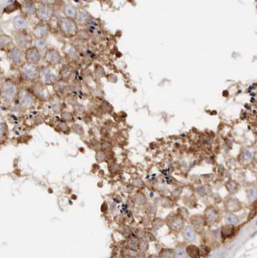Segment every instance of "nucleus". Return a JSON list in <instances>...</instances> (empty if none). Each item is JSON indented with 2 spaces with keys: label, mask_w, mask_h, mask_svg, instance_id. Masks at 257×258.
<instances>
[{
  "label": "nucleus",
  "mask_w": 257,
  "mask_h": 258,
  "mask_svg": "<svg viewBox=\"0 0 257 258\" xmlns=\"http://www.w3.org/2000/svg\"><path fill=\"white\" fill-rule=\"evenodd\" d=\"M49 34V28L44 23H40L36 25L32 31V34L34 38L45 39Z\"/></svg>",
  "instance_id": "nucleus-15"
},
{
  "label": "nucleus",
  "mask_w": 257,
  "mask_h": 258,
  "mask_svg": "<svg viewBox=\"0 0 257 258\" xmlns=\"http://www.w3.org/2000/svg\"><path fill=\"white\" fill-rule=\"evenodd\" d=\"M135 200L136 203L138 204V205H143L147 201V199L146 197V196L144 194L141 193V192L137 193L135 195Z\"/></svg>",
  "instance_id": "nucleus-31"
},
{
  "label": "nucleus",
  "mask_w": 257,
  "mask_h": 258,
  "mask_svg": "<svg viewBox=\"0 0 257 258\" xmlns=\"http://www.w3.org/2000/svg\"><path fill=\"white\" fill-rule=\"evenodd\" d=\"M24 57L25 56L23 50L17 48V47L11 48L8 52V58L10 59V60L16 65L20 64L23 62Z\"/></svg>",
  "instance_id": "nucleus-14"
},
{
  "label": "nucleus",
  "mask_w": 257,
  "mask_h": 258,
  "mask_svg": "<svg viewBox=\"0 0 257 258\" xmlns=\"http://www.w3.org/2000/svg\"><path fill=\"white\" fill-rule=\"evenodd\" d=\"M13 27L17 32L25 31L28 28V21L22 16H17L13 19Z\"/></svg>",
  "instance_id": "nucleus-17"
},
{
  "label": "nucleus",
  "mask_w": 257,
  "mask_h": 258,
  "mask_svg": "<svg viewBox=\"0 0 257 258\" xmlns=\"http://www.w3.org/2000/svg\"><path fill=\"white\" fill-rule=\"evenodd\" d=\"M226 190L230 194H235L239 191V185L236 181L230 180L225 184Z\"/></svg>",
  "instance_id": "nucleus-25"
},
{
  "label": "nucleus",
  "mask_w": 257,
  "mask_h": 258,
  "mask_svg": "<svg viewBox=\"0 0 257 258\" xmlns=\"http://www.w3.org/2000/svg\"><path fill=\"white\" fill-rule=\"evenodd\" d=\"M175 257L177 258H185L186 257V253L184 251L181 247H177L175 249L174 252Z\"/></svg>",
  "instance_id": "nucleus-36"
},
{
  "label": "nucleus",
  "mask_w": 257,
  "mask_h": 258,
  "mask_svg": "<svg viewBox=\"0 0 257 258\" xmlns=\"http://www.w3.org/2000/svg\"><path fill=\"white\" fill-rule=\"evenodd\" d=\"M252 160V154L249 151L244 152L242 156V163H248Z\"/></svg>",
  "instance_id": "nucleus-34"
},
{
  "label": "nucleus",
  "mask_w": 257,
  "mask_h": 258,
  "mask_svg": "<svg viewBox=\"0 0 257 258\" xmlns=\"http://www.w3.org/2000/svg\"><path fill=\"white\" fill-rule=\"evenodd\" d=\"M20 73L22 77L25 80L34 82L39 77L40 69L36 65L25 62L21 66Z\"/></svg>",
  "instance_id": "nucleus-2"
},
{
  "label": "nucleus",
  "mask_w": 257,
  "mask_h": 258,
  "mask_svg": "<svg viewBox=\"0 0 257 258\" xmlns=\"http://www.w3.org/2000/svg\"><path fill=\"white\" fill-rule=\"evenodd\" d=\"M63 12L66 17L75 19L77 17V8L72 4H67L64 7Z\"/></svg>",
  "instance_id": "nucleus-21"
},
{
  "label": "nucleus",
  "mask_w": 257,
  "mask_h": 258,
  "mask_svg": "<svg viewBox=\"0 0 257 258\" xmlns=\"http://www.w3.org/2000/svg\"><path fill=\"white\" fill-rule=\"evenodd\" d=\"M59 28L63 34L68 37H74L78 33L77 23L74 19L63 18L59 23Z\"/></svg>",
  "instance_id": "nucleus-1"
},
{
  "label": "nucleus",
  "mask_w": 257,
  "mask_h": 258,
  "mask_svg": "<svg viewBox=\"0 0 257 258\" xmlns=\"http://www.w3.org/2000/svg\"><path fill=\"white\" fill-rule=\"evenodd\" d=\"M186 252L191 258H198L200 256L199 249L193 245L187 246L186 249Z\"/></svg>",
  "instance_id": "nucleus-24"
},
{
  "label": "nucleus",
  "mask_w": 257,
  "mask_h": 258,
  "mask_svg": "<svg viewBox=\"0 0 257 258\" xmlns=\"http://www.w3.org/2000/svg\"><path fill=\"white\" fill-rule=\"evenodd\" d=\"M210 248L206 246H202L201 248V249H199L200 256H202L203 257H205V256H207V254L210 253Z\"/></svg>",
  "instance_id": "nucleus-39"
},
{
  "label": "nucleus",
  "mask_w": 257,
  "mask_h": 258,
  "mask_svg": "<svg viewBox=\"0 0 257 258\" xmlns=\"http://www.w3.org/2000/svg\"><path fill=\"white\" fill-rule=\"evenodd\" d=\"M101 70H103V68H102V67H101V66H99V69L98 68V67H97V66H95V74L97 76H99V77H103V76L104 75V73H103V72H101Z\"/></svg>",
  "instance_id": "nucleus-43"
},
{
  "label": "nucleus",
  "mask_w": 257,
  "mask_h": 258,
  "mask_svg": "<svg viewBox=\"0 0 257 258\" xmlns=\"http://www.w3.org/2000/svg\"><path fill=\"white\" fill-rule=\"evenodd\" d=\"M226 220L229 222V224L231 225H236L239 223V217L235 215L234 213H228V214L226 216Z\"/></svg>",
  "instance_id": "nucleus-32"
},
{
  "label": "nucleus",
  "mask_w": 257,
  "mask_h": 258,
  "mask_svg": "<svg viewBox=\"0 0 257 258\" xmlns=\"http://www.w3.org/2000/svg\"><path fill=\"white\" fill-rule=\"evenodd\" d=\"M13 43V39L11 37L7 35L0 36V48L5 49L11 47Z\"/></svg>",
  "instance_id": "nucleus-23"
},
{
  "label": "nucleus",
  "mask_w": 257,
  "mask_h": 258,
  "mask_svg": "<svg viewBox=\"0 0 257 258\" xmlns=\"http://www.w3.org/2000/svg\"><path fill=\"white\" fill-rule=\"evenodd\" d=\"M203 216L206 221V224L210 226L218 224L221 221L222 218L219 211L216 207L213 206H210L206 208Z\"/></svg>",
  "instance_id": "nucleus-5"
},
{
  "label": "nucleus",
  "mask_w": 257,
  "mask_h": 258,
  "mask_svg": "<svg viewBox=\"0 0 257 258\" xmlns=\"http://www.w3.org/2000/svg\"><path fill=\"white\" fill-rule=\"evenodd\" d=\"M72 129L75 133H76L78 135H83L84 134L83 127L78 124L73 125L72 127Z\"/></svg>",
  "instance_id": "nucleus-37"
},
{
  "label": "nucleus",
  "mask_w": 257,
  "mask_h": 258,
  "mask_svg": "<svg viewBox=\"0 0 257 258\" xmlns=\"http://www.w3.org/2000/svg\"><path fill=\"white\" fill-rule=\"evenodd\" d=\"M17 85L11 80L5 81L1 87L2 97L7 101H12L18 95Z\"/></svg>",
  "instance_id": "nucleus-3"
},
{
  "label": "nucleus",
  "mask_w": 257,
  "mask_h": 258,
  "mask_svg": "<svg viewBox=\"0 0 257 258\" xmlns=\"http://www.w3.org/2000/svg\"><path fill=\"white\" fill-rule=\"evenodd\" d=\"M164 220L159 217H156L152 221V228L155 230H158L161 229V228L164 225Z\"/></svg>",
  "instance_id": "nucleus-30"
},
{
  "label": "nucleus",
  "mask_w": 257,
  "mask_h": 258,
  "mask_svg": "<svg viewBox=\"0 0 257 258\" xmlns=\"http://www.w3.org/2000/svg\"><path fill=\"white\" fill-rule=\"evenodd\" d=\"M143 181L142 180H135L134 181H133V185L135 186H137V187H140V186H141L142 185H143Z\"/></svg>",
  "instance_id": "nucleus-44"
},
{
  "label": "nucleus",
  "mask_w": 257,
  "mask_h": 258,
  "mask_svg": "<svg viewBox=\"0 0 257 258\" xmlns=\"http://www.w3.org/2000/svg\"><path fill=\"white\" fill-rule=\"evenodd\" d=\"M35 14L41 23H46L50 22L54 16V10L51 6L43 4L36 8Z\"/></svg>",
  "instance_id": "nucleus-7"
},
{
  "label": "nucleus",
  "mask_w": 257,
  "mask_h": 258,
  "mask_svg": "<svg viewBox=\"0 0 257 258\" xmlns=\"http://www.w3.org/2000/svg\"><path fill=\"white\" fill-rule=\"evenodd\" d=\"M34 94L37 97H39L43 100H46L49 97L48 91L46 89L45 85H43L40 82L36 83L33 87Z\"/></svg>",
  "instance_id": "nucleus-16"
},
{
  "label": "nucleus",
  "mask_w": 257,
  "mask_h": 258,
  "mask_svg": "<svg viewBox=\"0 0 257 258\" xmlns=\"http://www.w3.org/2000/svg\"><path fill=\"white\" fill-rule=\"evenodd\" d=\"M19 102L22 108L28 110L34 107L36 103V97L33 92L27 89H23L18 93Z\"/></svg>",
  "instance_id": "nucleus-4"
},
{
  "label": "nucleus",
  "mask_w": 257,
  "mask_h": 258,
  "mask_svg": "<svg viewBox=\"0 0 257 258\" xmlns=\"http://www.w3.org/2000/svg\"><path fill=\"white\" fill-rule=\"evenodd\" d=\"M24 56L27 63L36 65L40 62L41 58L40 51L34 46L27 48Z\"/></svg>",
  "instance_id": "nucleus-10"
},
{
  "label": "nucleus",
  "mask_w": 257,
  "mask_h": 258,
  "mask_svg": "<svg viewBox=\"0 0 257 258\" xmlns=\"http://www.w3.org/2000/svg\"><path fill=\"white\" fill-rule=\"evenodd\" d=\"M224 207L230 213H234L240 211L242 208V205L239 200L229 197L224 201Z\"/></svg>",
  "instance_id": "nucleus-13"
},
{
  "label": "nucleus",
  "mask_w": 257,
  "mask_h": 258,
  "mask_svg": "<svg viewBox=\"0 0 257 258\" xmlns=\"http://www.w3.org/2000/svg\"><path fill=\"white\" fill-rule=\"evenodd\" d=\"M166 224L173 232H181L184 228V218L181 214H174L166 219Z\"/></svg>",
  "instance_id": "nucleus-6"
},
{
  "label": "nucleus",
  "mask_w": 257,
  "mask_h": 258,
  "mask_svg": "<svg viewBox=\"0 0 257 258\" xmlns=\"http://www.w3.org/2000/svg\"><path fill=\"white\" fill-rule=\"evenodd\" d=\"M138 243H139V241L137 240V238L132 237L130 239L129 243H128V245H129L131 249H135L138 245Z\"/></svg>",
  "instance_id": "nucleus-40"
},
{
  "label": "nucleus",
  "mask_w": 257,
  "mask_h": 258,
  "mask_svg": "<svg viewBox=\"0 0 257 258\" xmlns=\"http://www.w3.org/2000/svg\"><path fill=\"white\" fill-rule=\"evenodd\" d=\"M45 59L49 65L56 66L60 64L62 61V56L57 49L48 48L45 53Z\"/></svg>",
  "instance_id": "nucleus-11"
},
{
  "label": "nucleus",
  "mask_w": 257,
  "mask_h": 258,
  "mask_svg": "<svg viewBox=\"0 0 257 258\" xmlns=\"http://www.w3.org/2000/svg\"><path fill=\"white\" fill-rule=\"evenodd\" d=\"M39 82L44 85H54L58 80V77L54 74L51 68L44 67L40 70L39 74Z\"/></svg>",
  "instance_id": "nucleus-9"
},
{
  "label": "nucleus",
  "mask_w": 257,
  "mask_h": 258,
  "mask_svg": "<svg viewBox=\"0 0 257 258\" xmlns=\"http://www.w3.org/2000/svg\"><path fill=\"white\" fill-rule=\"evenodd\" d=\"M77 19L80 24H86L90 20V14L88 12H81L77 15Z\"/></svg>",
  "instance_id": "nucleus-26"
},
{
  "label": "nucleus",
  "mask_w": 257,
  "mask_h": 258,
  "mask_svg": "<svg viewBox=\"0 0 257 258\" xmlns=\"http://www.w3.org/2000/svg\"><path fill=\"white\" fill-rule=\"evenodd\" d=\"M61 118L65 122H72L74 120L73 115L70 112H63L61 114Z\"/></svg>",
  "instance_id": "nucleus-35"
},
{
  "label": "nucleus",
  "mask_w": 257,
  "mask_h": 258,
  "mask_svg": "<svg viewBox=\"0 0 257 258\" xmlns=\"http://www.w3.org/2000/svg\"><path fill=\"white\" fill-rule=\"evenodd\" d=\"M54 91L57 94H63L68 91L69 88L68 81L62 80V79H59V80L54 85Z\"/></svg>",
  "instance_id": "nucleus-20"
},
{
  "label": "nucleus",
  "mask_w": 257,
  "mask_h": 258,
  "mask_svg": "<svg viewBox=\"0 0 257 258\" xmlns=\"http://www.w3.org/2000/svg\"><path fill=\"white\" fill-rule=\"evenodd\" d=\"M14 39L17 47L22 50L28 48V45L33 42L32 36L27 31L16 32L14 36Z\"/></svg>",
  "instance_id": "nucleus-8"
},
{
  "label": "nucleus",
  "mask_w": 257,
  "mask_h": 258,
  "mask_svg": "<svg viewBox=\"0 0 257 258\" xmlns=\"http://www.w3.org/2000/svg\"><path fill=\"white\" fill-rule=\"evenodd\" d=\"M33 42L34 44V46L36 47L37 48H38L39 50H40V49H43L46 46L45 39L34 38V39H33Z\"/></svg>",
  "instance_id": "nucleus-29"
},
{
  "label": "nucleus",
  "mask_w": 257,
  "mask_h": 258,
  "mask_svg": "<svg viewBox=\"0 0 257 258\" xmlns=\"http://www.w3.org/2000/svg\"><path fill=\"white\" fill-rule=\"evenodd\" d=\"M235 226L231 224H226L222 226L221 230V237L224 239H227L231 237L235 233Z\"/></svg>",
  "instance_id": "nucleus-19"
},
{
  "label": "nucleus",
  "mask_w": 257,
  "mask_h": 258,
  "mask_svg": "<svg viewBox=\"0 0 257 258\" xmlns=\"http://www.w3.org/2000/svg\"><path fill=\"white\" fill-rule=\"evenodd\" d=\"M196 232L190 226H187L182 229V236L187 241H193L196 239Z\"/></svg>",
  "instance_id": "nucleus-18"
},
{
  "label": "nucleus",
  "mask_w": 257,
  "mask_h": 258,
  "mask_svg": "<svg viewBox=\"0 0 257 258\" xmlns=\"http://www.w3.org/2000/svg\"><path fill=\"white\" fill-rule=\"evenodd\" d=\"M59 127L61 130L65 132H68L69 131V127L67 125V124L65 122H60L59 123Z\"/></svg>",
  "instance_id": "nucleus-41"
},
{
  "label": "nucleus",
  "mask_w": 257,
  "mask_h": 258,
  "mask_svg": "<svg viewBox=\"0 0 257 258\" xmlns=\"http://www.w3.org/2000/svg\"><path fill=\"white\" fill-rule=\"evenodd\" d=\"M191 227L197 234H202L206 226L204 216L200 214L194 215L191 217Z\"/></svg>",
  "instance_id": "nucleus-12"
},
{
  "label": "nucleus",
  "mask_w": 257,
  "mask_h": 258,
  "mask_svg": "<svg viewBox=\"0 0 257 258\" xmlns=\"http://www.w3.org/2000/svg\"><path fill=\"white\" fill-rule=\"evenodd\" d=\"M73 74L72 68L70 67H63L59 71V77L60 79L65 81H68Z\"/></svg>",
  "instance_id": "nucleus-22"
},
{
  "label": "nucleus",
  "mask_w": 257,
  "mask_h": 258,
  "mask_svg": "<svg viewBox=\"0 0 257 258\" xmlns=\"http://www.w3.org/2000/svg\"><path fill=\"white\" fill-rule=\"evenodd\" d=\"M7 131V125L5 123H0V137L4 136Z\"/></svg>",
  "instance_id": "nucleus-42"
},
{
  "label": "nucleus",
  "mask_w": 257,
  "mask_h": 258,
  "mask_svg": "<svg viewBox=\"0 0 257 258\" xmlns=\"http://www.w3.org/2000/svg\"><path fill=\"white\" fill-rule=\"evenodd\" d=\"M137 246H138V248H139V249L140 251H141L143 252H146L148 249V247H149V244H148V242L146 240H142L140 241H139Z\"/></svg>",
  "instance_id": "nucleus-33"
},
{
  "label": "nucleus",
  "mask_w": 257,
  "mask_h": 258,
  "mask_svg": "<svg viewBox=\"0 0 257 258\" xmlns=\"http://www.w3.org/2000/svg\"><path fill=\"white\" fill-rule=\"evenodd\" d=\"M23 10L24 11L29 14H35L36 12V6L34 5V3L31 2H25V5L23 6Z\"/></svg>",
  "instance_id": "nucleus-27"
},
{
  "label": "nucleus",
  "mask_w": 257,
  "mask_h": 258,
  "mask_svg": "<svg viewBox=\"0 0 257 258\" xmlns=\"http://www.w3.org/2000/svg\"><path fill=\"white\" fill-rule=\"evenodd\" d=\"M96 160L99 162H102L105 160L106 159V154L103 151H97L95 155Z\"/></svg>",
  "instance_id": "nucleus-38"
},
{
  "label": "nucleus",
  "mask_w": 257,
  "mask_h": 258,
  "mask_svg": "<svg viewBox=\"0 0 257 258\" xmlns=\"http://www.w3.org/2000/svg\"><path fill=\"white\" fill-rule=\"evenodd\" d=\"M174 252L170 249H162L159 252L160 258H174Z\"/></svg>",
  "instance_id": "nucleus-28"
}]
</instances>
